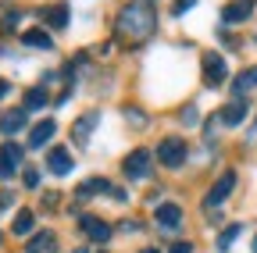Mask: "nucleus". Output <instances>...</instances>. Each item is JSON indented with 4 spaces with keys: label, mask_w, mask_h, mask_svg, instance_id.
<instances>
[{
    "label": "nucleus",
    "mask_w": 257,
    "mask_h": 253,
    "mask_svg": "<svg viewBox=\"0 0 257 253\" xmlns=\"http://www.w3.org/2000/svg\"><path fill=\"white\" fill-rule=\"evenodd\" d=\"M157 29V11L150 0H133V4H125L118 11V22H114V40L118 43H143L154 36Z\"/></svg>",
    "instance_id": "1"
},
{
    "label": "nucleus",
    "mask_w": 257,
    "mask_h": 253,
    "mask_svg": "<svg viewBox=\"0 0 257 253\" xmlns=\"http://www.w3.org/2000/svg\"><path fill=\"white\" fill-rule=\"evenodd\" d=\"M186 143L182 139H175V136H168V139H161L157 143V161L165 164V168H182L186 164Z\"/></svg>",
    "instance_id": "2"
},
{
    "label": "nucleus",
    "mask_w": 257,
    "mask_h": 253,
    "mask_svg": "<svg viewBox=\"0 0 257 253\" xmlns=\"http://www.w3.org/2000/svg\"><path fill=\"white\" fill-rule=\"evenodd\" d=\"M232 189H236V171H225L211 189H207V196H204V207L207 210H214V207H221L225 203V196H229L232 193Z\"/></svg>",
    "instance_id": "3"
},
{
    "label": "nucleus",
    "mask_w": 257,
    "mask_h": 253,
    "mask_svg": "<svg viewBox=\"0 0 257 253\" xmlns=\"http://www.w3.org/2000/svg\"><path fill=\"white\" fill-rule=\"evenodd\" d=\"M121 171H125V178H147L150 175V150H133L121 161Z\"/></svg>",
    "instance_id": "4"
},
{
    "label": "nucleus",
    "mask_w": 257,
    "mask_h": 253,
    "mask_svg": "<svg viewBox=\"0 0 257 253\" xmlns=\"http://www.w3.org/2000/svg\"><path fill=\"white\" fill-rule=\"evenodd\" d=\"M204 79H207V86H221L225 79H229V65H225V57L221 54H204Z\"/></svg>",
    "instance_id": "5"
},
{
    "label": "nucleus",
    "mask_w": 257,
    "mask_h": 253,
    "mask_svg": "<svg viewBox=\"0 0 257 253\" xmlns=\"http://www.w3.org/2000/svg\"><path fill=\"white\" fill-rule=\"evenodd\" d=\"M79 228H82L93 242H107V239H111V225H107V221H100V217H93V214H82V217H79Z\"/></svg>",
    "instance_id": "6"
},
{
    "label": "nucleus",
    "mask_w": 257,
    "mask_h": 253,
    "mask_svg": "<svg viewBox=\"0 0 257 253\" xmlns=\"http://www.w3.org/2000/svg\"><path fill=\"white\" fill-rule=\"evenodd\" d=\"M253 15V0H229L221 8V22L225 25H236V22H246Z\"/></svg>",
    "instance_id": "7"
},
{
    "label": "nucleus",
    "mask_w": 257,
    "mask_h": 253,
    "mask_svg": "<svg viewBox=\"0 0 257 253\" xmlns=\"http://www.w3.org/2000/svg\"><path fill=\"white\" fill-rule=\"evenodd\" d=\"M96 125H100V114H96V111H89V114H82L75 125H72V139L79 143V146H86L89 143V136H93V129H96Z\"/></svg>",
    "instance_id": "8"
},
{
    "label": "nucleus",
    "mask_w": 257,
    "mask_h": 253,
    "mask_svg": "<svg viewBox=\"0 0 257 253\" xmlns=\"http://www.w3.org/2000/svg\"><path fill=\"white\" fill-rule=\"evenodd\" d=\"M154 221L165 232H175L179 228V221H182V210H179V203H161L157 210H154Z\"/></svg>",
    "instance_id": "9"
},
{
    "label": "nucleus",
    "mask_w": 257,
    "mask_h": 253,
    "mask_svg": "<svg viewBox=\"0 0 257 253\" xmlns=\"http://www.w3.org/2000/svg\"><path fill=\"white\" fill-rule=\"evenodd\" d=\"M47 168H50V175H68V171H72V153L64 150V146H50Z\"/></svg>",
    "instance_id": "10"
},
{
    "label": "nucleus",
    "mask_w": 257,
    "mask_h": 253,
    "mask_svg": "<svg viewBox=\"0 0 257 253\" xmlns=\"http://www.w3.org/2000/svg\"><path fill=\"white\" fill-rule=\"evenodd\" d=\"M22 164V146L18 143H4L0 146V175H15V168Z\"/></svg>",
    "instance_id": "11"
},
{
    "label": "nucleus",
    "mask_w": 257,
    "mask_h": 253,
    "mask_svg": "<svg viewBox=\"0 0 257 253\" xmlns=\"http://www.w3.org/2000/svg\"><path fill=\"white\" fill-rule=\"evenodd\" d=\"M54 132H57L54 118H43L36 129L29 132V143H25V146H29V150H40V146H47V143H50V136H54Z\"/></svg>",
    "instance_id": "12"
},
{
    "label": "nucleus",
    "mask_w": 257,
    "mask_h": 253,
    "mask_svg": "<svg viewBox=\"0 0 257 253\" xmlns=\"http://www.w3.org/2000/svg\"><path fill=\"white\" fill-rule=\"evenodd\" d=\"M218 118H221L225 125H239V121L246 118V100H243V97H236L232 104H225V107L218 111Z\"/></svg>",
    "instance_id": "13"
},
{
    "label": "nucleus",
    "mask_w": 257,
    "mask_h": 253,
    "mask_svg": "<svg viewBox=\"0 0 257 253\" xmlns=\"http://www.w3.org/2000/svg\"><path fill=\"white\" fill-rule=\"evenodd\" d=\"M250 89H257V68H243L232 79V93H236V97H246Z\"/></svg>",
    "instance_id": "14"
},
{
    "label": "nucleus",
    "mask_w": 257,
    "mask_h": 253,
    "mask_svg": "<svg viewBox=\"0 0 257 253\" xmlns=\"http://www.w3.org/2000/svg\"><path fill=\"white\" fill-rule=\"evenodd\" d=\"M93 193H114V185H111L107 178H89V182H82V185L75 189L79 200H86V196H93Z\"/></svg>",
    "instance_id": "15"
},
{
    "label": "nucleus",
    "mask_w": 257,
    "mask_h": 253,
    "mask_svg": "<svg viewBox=\"0 0 257 253\" xmlns=\"http://www.w3.org/2000/svg\"><path fill=\"white\" fill-rule=\"evenodd\" d=\"M54 246H57V239L50 232H40V235H32L25 242V253H54Z\"/></svg>",
    "instance_id": "16"
},
{
    "label": "nucleus",
    "mask_w": 257,
    "mask_h": 253,
    "mask_svg": "<svg viewBox=\"0 0 257 253\" xmlns=\"http://www.w3.org/2000/svg\"><path fill=\"white\" fill-rule=\"evenodd\" d=\"M18 129H25V107L22 111H8L4 118H0V132L4 136H15Z\"/></svg>",
    "instance_id": "17"
},
{
    "label": "nucleus",
    "mask_w": 257,
    "mask_h": 253,
    "mask_svg": "<svg viewBox=\"0 0 257 253\" xmlns=\"http://www.w3.org/2000/svg\"><path fill=\"white\" fill-rule=\"evenodd\" d=\"M22 43L25 47H36V50H50L54 47L50 33H43V29H29V33H22Z\"/></svg>",
    "instance_id": "18"
},
{
    "label": "nucleus",
    "mask_w": 257,
    "mask_h": 253,
    "mask_svg": "<svg viewBox=\"0 0 257 253\" xmlns=\"http://www.w3.org/2000/svg\"><path fill=\"white\" fill-rule=\"evenodd\" d=\"M43 22H47L50 29H64V25H68V4H54V8H47V11H43Z\"/></svg>",
    "instance_id": "19"
},
{
    "label": "nucleus",
    "mask_w": 257,
    "mask_h": 253,
    "mask_svg": "<svg viewBox=\"0 0 257 253\" xmlns=\"http://www.w3.org/2000/svg\"><path fill=\"white\" fill-rule=\"evenodd\" d=\"M15 25H18V8H15V4H0V29L11 33Z\"/></svg>",
    "instance_id": "20"
},
{
    "label": "nucleus",
    "mask_w": 257,
    "mask_h": 253,
    "mask_svg": "<svg viewBox=\"0 0 257 253\" xmlns=\"http://www.w3.org/2000/svg\"><path fill=\"white\" fill-rule=\"evenodd\" d=\"M32 225H36V217H32V210H18L15 214V235H29Z\"/></svg>",
    "instance_id": "21"
},
{
    "label": "nucleus",
    "mask_w": 257,
    "mask_h": 253,
    "mask_svg": "<svg viewBox=\"0 0 257 253\" xmlns=\"http://www.w3.org/2000/svg\"><path fill=\"white\" fill-rule=\"evenodd\" d=\"M43 104H47V89L36 86V89H29V93H25V111H40Z\"/></svg>",
    "instance_id": "22"
},
{
    "label": "nucleus",
    "mask_w": 257,
    "mask_h": 253,
    "mask_svg": "<svg viewBox=\"0 0 257 253\" xmlns=\"http://www.w3.org/2000/svg\"><path fill=\"white\" fill-rule=\"evenodd\" d=\"M239 232H243L239 225H229V228H221V235H218V249H229V246L239 239Z\"/></svg>",
    "instance_id": "23"
},
{
    "label": "nucleus",
    "mask_w": 257,
    "mask_h": 253,
    "mask_svg": "<svg viewBox=\"0 0 257 253\" xmlns=\"http://www.w3.org/2000/svg\"><path fill=\"white\" fill-rule=\"evenodd\" d=\"M193 4H197V0H175V4H172V15L179 18V15H186V11H189Z\"/></svg>",
    "instance_id": "24"
},
{
    "label": "nucleus",
    "mask_w": 257,
    "mask_h": 253,
    "mask_svg": "<svg viewBox=\"0 0 257 253\" xmlns=\"http://www.w3.org/2000/svg\"><path fill=\"white\" fill-rule=\"evenodd\" d=\"M125 118H128V121H133V125H143V121H147L140 107H125Z\"/></svg>",
    "instance_id": "25"
},
{
    "label": "nucleus",
    "mask_w": 257,
    "mask_h": 253,
    "mask_svg": "<svg viewBox=\"0 0 257 253\" xmlns=\"http://www.w3.org/2000/svg\"><path fill=\"white\" fill-rule=\"evenodd\" d=\"M25 185H29V189L40 185V171H36V168H25Z\"/></svg>",
    "instance_id": "26"
},
{
    "label": "nucleus",
    "mask_w": 257,
    "mask_h": 253,
    "mask_svg": "<svg viewBox=\"0 0 257 253\" xmlns=\"http://www.w3.org/2000/svg\"><path fill=\"white\" fill-rule=\"evenodd\" d=\"M200 118H197V107H186L182 111V125H197Z\"/></svg>",
    "instance_id": "27"
},
{
    "label": "nucleus",
    "mask_w": 257,
    "mask_h": 253,
    "mask_svg": "<svg viewBox=\"0 0 257 253\" xmlns=\"http://www.w3.org/2000/svg\"><path fill=\"white\" fill-rule=\"evenodd\" d=\"M57 200H61L57 193H47V196H43V207H47V210H54V207H57Z\"/></svg>",
    "instance_id": "28"
},
{
    "label": "nucleus",
    "mask_w": 257,
    "mask_h": 253,
    "mask_svg": "<svg viewBox=\"0 0 257 253\" xmlns=\"http://www.w3.org/2000/svg\"><path fill=\"white\" fill-rule=\"evenodd\" d=\"M172 253H193V246H189V242H175Z\"/></svg>",
    "instance_id": "29"
},
{
    "label": "nucleus",
    "mask_w": 257,
    "mask_h": 253,
    "mask_svg": "<svg viewBox=\"0 0 257 253\" xmlns=\"http://www.w3.org/2000/svg\"><path fill=\"white\" fill-rule=\"evenodd\" d=\"M11 200H15V196H11V193H0V210H4V207H8V203H11Z\"/></svg>",
    "instance_id": "30"
},
{
    "label": "nucleus",
    "mask_w": 257,
    "mask_h": 253,
    "mask_svg": "<svg viewBox=\"0 0 257 253\" xmlns=\"http://www.w3.org/2000/svg\"><path fill=\"white\" fill-rule=\"evenodd\" d=\"M8 89H11V86H8V79H0V100L8 97Z\"/></svg>",
    "instance_id": "31"
},
{
    "label": "nucleus",
    "mask_w": 257,
    "mask_h": 253,
    "mask_svg": "<svg viewBox=\"0 0 257 253\" xmlns=\"http://www.w3.org/2000/svg\"><path fill=\"white\" fill-rule=\"evenodd\" d=\"M143 253H157V249H143Z\"/></svg>",
    "instance_id": "32"
},
{
    "label": "nucleus",
    "mask_w": 257,
    "mask_h": 253,
    "mask_svg": "<svg viewBox=\"0 0 257 253\" xmlns=\"http://www.w3.org/2000/svg\"><path fill=\"white\" fill-rule=\"evenodd\" d=\"M253 253H257V239H253Z\"/></svg>",
    "instance_id": "33"
}]
</instances>
